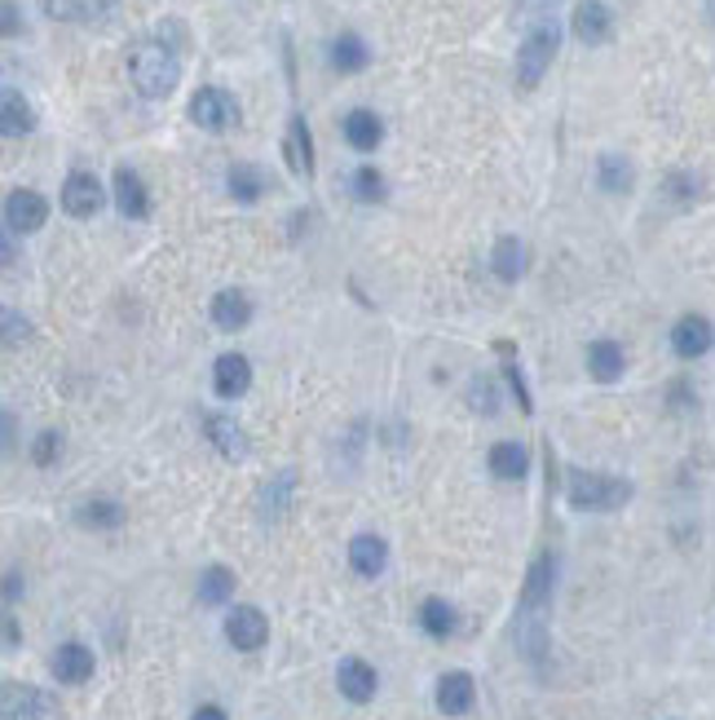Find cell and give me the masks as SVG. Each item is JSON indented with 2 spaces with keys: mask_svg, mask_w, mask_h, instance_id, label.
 Returning a JSON list of instances; mask_svg holds the SVG:
<instances>
[{
  "mask_svg": "<svg viewBox=\"0 0 715 720\" xmlns=\"http://www.w3.org/2000/svg\"><path fill=\"white\" fill-rule=\"evenodd\" d=\"M129 76L142 98H168L182 85V58L164 36H146L129 50Z\"/></svg>",
  "mask_w": 715,
  "mask_h": 720,
  "instance_id": "1",
  "label": "cell"
},
{
  "mask_svg": "<svg viewBox=\"0 0 715 720\" xmlns=\"http://www.w3.org/2000/svg\"><path fill=\"white\" fill-rule=\"evenodd\" d=\"M565 495H570V509L579 513H614L631 500V482L609 478V473H574Z\"/></svg>",
  "mask_w": 715,
  "mask_h": 720,
  "instance_id": "2",
  "label": "cell"
},
{
  "mask_svg": "<svg viewBox=\"0 0 715 720\" xmlns=\"http://www.w3.org/2000/svg\"><path fill=\"white\" fill-rule=\"evenodd\" d=\"M557 41H561L557 19H548V23H539V28L526 32V41H521V50H517V85H521L526 94L539 89V80L548 76V67H552V58H557Z\"/></svg>",
  "mask_w": 715,
  "mask_h": 720,
  "instance_id": "3",
  "label": "cell"
},
{
  "mask_svg": "<svg viewBox=\"0 0 715 720\" xmlns=\"http://www.w3.org/2000/svg\"><path fill=\"white\" fill-rule=\"evenodd\" d=\"M190 120H195L199 129H208V133H226V129L239 124V102H234L226 89L208 85V89H199V94L190 98Z\"/></svg>",
  "mask_w": 715,
  "mask_h": 720,
  "instance_id": "4",
  "label": "cell"
},
{
  "mask_svg": "<svg viewBox=\"0 0 715 720\" xmlns=\"http://www.w3.org/2000/svg\"><path fill=\"white\" fill-rule=\"evenodd\" d=\"M41 10L58 23H85V28H102L120 14V0H41Z\"/></svg>",
  "mask_w": 715,
  "mask_h": 720,
  "instance_id": "5",
  "label": "cell"
},
{
  "mask_svg": "<svg viewBox=\"0 0 715 720\" xmlns=\"http://www.w3.org/2000/svg\"><path fill=\"white\" fill-rule=\"evenodd\" d=\"M50 221V199L45 195H36V190H10V199H6V226L14 230V234H36L41 226Z\"/></svg>",
  "mask_w": 715,
  "mask_h": 720,
  "instance_id": "6",
  "label": "cell"
},
{
  "mask_svg": "<svg viewBox=\"0 0 715 720\" xmlns=\"http://www.w3.org/2000/svg\"><path fill=\"white\" fill-rule=\"evenodd\" d=\"M58 702L36 685H6V720H54Z\"/></svg>",
  "mask_w": 715,
  "mask_h": 720,
  "instance_id": "7",
  "label": "cell"
},
{
  "mask_svg": "<svg viewBox=\"0 0 715 720\" xmlns=\"http://www.w3.org/2000/svg\"><path fill=\"white\" fill-rule=\"evenodd\" d=\"M102 204H107V190H102V182H98L94 173L76 168V173L63 182V208H67L72 217H94Z\"/></svg>",
  "mask_w": 715,
  "mask_h": 720,
  "instance_id": "8",
  "label": "cell"
},
{
  "mask_svg": "<svg viewBox=\"0 0 715 720\" xmlns=\"http://www.w3.org/2000/svg\"><path fill=\"white\" fill-rule=\"evenodd\" d=\"M226 636H230L234 650H261L265 636H270V623H265V614L256 606H234L230 619H226Z\"/></svg>",
  "mask_w": 715,
  "mask_h": 720,
  "instance_id": "9",
  "label": "cell"
},
{
  "mask_svg": "<svg viewBox=\"0 0 715 720\" xmlns=\"http://www.w3.org/2000/svg\"><path fill=\"white\" fill-rule=\"evenodd\" d=\"M248 385H252V363L243 353H221L217 363H212V390L221 394V399H243L248 394Z\"/></svg>",
  "mask_w": 715,
  "mask_h": 720,
  "instance_id": "10",
  "label": "cell"
},
{
  "mask_svg": "<svg viewBox=\"0 0 715 720\" xmlns=\"http://www.w3.org/2000/svg\"><path fill=\"white\" fill-rule=\"evenodd\" d=\"M336 685L349 702H372L376 698V667L367 658H344L336 667Z\"/></svg>",
  "mask_w": 715,
  "mask_h": 720,
  "instance_id": "11",
  "label": "cell"
},
{
  "mask_svg": "<svg viewBox=\"0 0 715 720\" xmlns=\"http://www.w3.org/2000/svg\"><path fill=\"white\" fill-rule=\"evenodd\" d=\"M711 340H715V331H711V323H706L702 314H684V318H675V327H671V349H675L680 358H702V353L711 349Z\"/></svg>",
  "mask_w": 715,
  "mask_h": 720,
  "instance_id": "12",
  "label": "cell"
},
{
  "mask_svg": "<svg viewBox=\"0 0 715 720\" xmlns=\"http://www.w3.org/2000/svg\"><path fill=\"white\" fill-rule=\"evenodd\" d=\"M574 36L583 41V45H605L609 36H614V14L601 6V0H583V6L574 10Z\"/></svg>",
  "mask_w": 715,
  "mask_h": 720,
  "instance_id": "13",
  "label": "cell"
},
{
  "mask_svg": "<svg viewBox=\"0 0 715 720\" xmlns=\"http://www.w3.org/2000/svg\"><path fill=\"white\" fill-rule=\"evenodd\" d=\"M283 155H287V168L296 177L314 173V138H309V124H305L300 111H292V124H287V138H283Z\"/></svg>",
  "mask_w": 715,
  "mask_h": 720,
  "instance_id": "14",
  "label": "cell"
},
{
  "mask_svg": "<svg viewBox=\"0 0 715 720\" xmlns=\"http://www.w3.org/2000/svg\"><path fill=\"white\" fill-rule=\"evenodd\" d=\"M552 579H557V561H552V553H543V557L530 566V575H526V592H521V610H526V614H543V610H548V601H552Z\"/></svg>",
  "mask_w": 715,
  "mask_h": 720,
  "instance_id": "15",
  "label": "cell"
},
{
  "mask_svg": "<svg viewBox=\"0 0 715 720\" xmlns=\"http://www.w3.org/2000/svg\"><path fill=\"white\" fill-rule=\"evenodd\" d=\"M54 676L63 680V685H85L89 676H94V650L89 645H80V641H67V645H58L54 650Z\"/></svg>",
  "mask_w": 715,
  "mask_h": 720,
  "instance_id": "16",
  "label": "cell"
},
{
  "mask_svg": "<svg viewBox=\"0 0 715 720\" xmlns=\"http://www.w3.org/2000/svg\"><path fill=\"white\" fill-rule=\"evenodd\" d=\"M116 208L124 212V217H133V221H142L146 212H151V195H146V182L129 168V164H120L116 168Z\"/></svg>",
  "mask_w": 715,
  "mask_h": 720,
  "instance_id": "17",
  "label": "cell"
},
{
  "mask_svg": "<svg viewBox=\"0 0 715 720\" xmlns=\"http://www.w3.org/2000/svg\"><path fill=\"white\" fill-rule=\"evenodd\" d=\"M204 434H208V443L226 456V460H248V434H243V425H234V416H208L204 421Z\"/></svg>",
  "mask_w": 715,
  "mask_h": 720,
  "instance_id": "18",
  "label": "cell"
},
{
  "mask_svg": "<svg viewBox=\"0 0 715 720\" xmlns=\"http://www.w3.org/2000/svg\"><path fill=\"white\" fill-rule=\"evenodd\" d=\"M349 566L363 575V579H376L385 566H389V544L381 535H353L349 544Z\"/></svg>",
  "mask_w": 715,
  "mask_h": 720,
  "instance_id": "19",
  "label": "cell"
},
{
  "mask_svg": "<svg viewBox=\"0 0 715 720\" xmlns=\"http://www.w3.org/2000/svg\"><path fill=\"white\" fill-rule=\"evenodd\" d=\"M340 129H344V142H349L353 151H376V146H381V138H385L381 116H376V111H363V107L349 111Z\"/></svg>",
  "mask_w": 715,
  "mask_h": 720,
  "instance_id": "20",
  "label": "cell"
},
{
  "mask_svg": "<svg viewBox=\"0 0 715 720\" xmlns=\"http://www.w3.org/2000/svg\"><path fill=\"white\" fill-rule=\"evenodd\" d=\"M473 698H477V685H473L469 672H447V676L438 680V707H442L447 716H464V711L473 707Z\"/></svg>",
  "mask_w": 715,
  "mask_h": 720,
  "instance_id": "21",
  "label": "cell"
},
{
  "mask_svg": "<svg viewBox=\"0 0 715 720\" xmlns=\"http://www.w3.org/2000/svg\"><path fill=\"white\" fill-rule=\"evenodd\" d=\"M0 129H6V138H23V133L36 129V111L19 89L0 94Z\"/></svg>",
  "mask_w": 715,
  "mask_h": 720,
  "instance_id": "22",
  "label": "cell"
},
{
  "mask_svg": "<svg viewBox=\"0 0 715 720\" xmlns=\"http://www.w3.org/2000/svg\"><path fill=\"white\" fill-rule=\"evenodd\" d=\"M292 491H296V473H292V469H283L278 478H270V482L261 487V495H256L261 517H270V522L287 517V509H292Z\"/></svg>",
  "mask_w": 715,
  "mask_h": 720,
  "instance_id": "23",
  "label": "cell"
},
{
  "mask_svg": "<svg viewBox=\"0 0 715 720\" xmlns=\"http://www.w3.org/2000/svg\"><path fill=\"white\" fill-rule=\"evenodd\" d=\"M486 465H491L495 478H504V482H521L526 469H530V447H521V443H495Z\"/></svg>",
  "mask_w": 715,
  "mask_h": 720,
  "instance_id": "24",
  "label": "cell"
},
{
  "mask_svg": "<svg viewBox=\"0 0 715 720\" xmlns=\"http://www.w3.org/2000/svg\"><path fill=\"white\" fill-rule=\"evenodd\" d=\"M212 323H217L221 331L248 327V323H252V301H248L243 292H217V296H212Z\"/></svg>",
  "mask_w": 715,
  "mask_h": 720,
  "instance_id": "25",
  "label": "cell"
},
{
  "mask_svg": "<svg viewBox=\"0 0 715 720\" xmlns=\"http://www.w3.org/2000/svg\"><path fill=\"white\" fill-rule=\"evenodd\" d=\"M623 345L618 340H592L587 345V372L596 377V381H618L623 377Z\"/></svg>",
  "mask_w": 715,
  "mask_h": 720,
  "instance_id": "26",
  "label": "cell"
},
{
  "mask_svg": "<svg viewBox=\"0 0 715 720\" xmlns=\"http://www.w3.org/2000/svg\"><path fill=\"white\" fill-rule=\"evenodd\" d=\"M491 270H495L504 283H517V279L526 274V243H521L517 234H504V239L495 243V252H491Z\"/></svg>",
  "mask_w": 715,
  "mask_h": 720,
  "instance_id": "27",
  "label": "cell"
},
{
  "mask_svg": "<svg viewBox=\"0 0 715 720\" xmlns=\"http://www.w3.org/2000/svg\"><path fill=\"white\" fill-rule=\"evenodd\" d=\"M372 63V54H367V45H363V36H353V32H340L336 41H331V67L336 72H363Z\"/></svg>",
  "mask_w": 715,
  "mask_h": 720,
  "instance_id": "28",
  "label": "cell"
},
{
  "mask_svg": "<svg viewBox=\"0 0 715 720\" xmlns=\"http://www.w3.org/2000/svg\"><path fill=\"white\" fill-rule=\"evenodd\" d=\"M631 182H636L631 160H623V155H601V160H596V186H601V190L623 195V190H631Z\"/></svg>",
  "mask_w": 715,
  "mask_h": 720,
  "instance_id": "29",
  "label": "cell"
},
{
  "mask_svg": "<svg viewBox=\"0 0 715 720\" xmlns=\"http://www.w3.org/2000/svg\"><path fill=\"white\" fill-rule=\"evenodd\" d=\"M226 186H230V195H234L239 204H256V199L265 195V173H261L256 164H234L230 177H226Z\"/></svg>",
  "mask_w": 715,
  "mask_h": 720,
  "instance_id": "30",
  "label": "cell"
},
{
  "mask_svg": "<svg viewBox=\"0 0 715 720\" xmlns=\"http://www.w3.org/2000/svg\"><path fill=\"white\" fill-rule=\"evenodd\" d=\"M420 623H425V632H429V636L447 641V636L455 632L460 614H455V606H451V601H442V597H429V601L420 606Z\"/></svg>",
  "mask_w": 715,
  "mask_h": 720,
  "instance_id": "31",
  "label": "cell"
},
{
  "mask_svg": "<svg viewBox=\"0 0 715 720\" xmlns=\"http://www.w3.org/2000/svg\"><path fill=\"white\" fill-rule=\"evenodd\" d=\"M234 597V575L226 570V566H208L204 575H199V601L204 606H221V601H230Z\"/></svg>",
  "mask_w": 715,
  "mask_h": 720,
  "instance_id": "32",
  "label": "cell"
},
{
  "mask_svg": "<svg viewBox=\"0 0 715 720\" xmlns=\"http://www.w3.org/2000/svg\"><path fill=\"white\" fill-rule=\"evenodd\" d=\"M349 190H353V199H363V204H381V199H385V177H381V168H372V164L353 168Z\"/></svg>",
  "mask_w": 715,
  "mask_h": 720,
  "instance_id": "33",
  "label": "cell"
},
{
  "mask_svg": "<svg viewBox=\"0 0 715 720\" xmlns=\"http://www.w3.org/2000/svg\"><path fill=\"white\" fill-rule=\"evenodd\" d=\"M80 522L98 526V531H116L124 522V509L116 500H89V504H80Z\"/></svg>",
  "mask_w": 715,
  "mask_h": 720,
  "instance_id": "34",
  "label": "cell"
},
{
  "mask_svg": "<svg viewBox=\"0 0 715 720\" xmlns=\"http://www.w3.org/2000/svg\"><path fill=\"white\" fill-rule=\"evenodd\" d=\"M469 407L482 412V416H495V412H499V385H495L491 377H473V385H469Z\"/></svg>",
  "mask_w": 715,
  "mask_h": 720,
  "instance_id": "35",
  "label": "cell"
},
{
  "mask_svg": "<svg viewBox=\"0 0 715 720\" xmlns=\"http://www.w3.org/2000/svg\"><path fill=\"white\" fill-rule=\"evenodd\" d=\"M58 451H63V438H58L54 429H45V434L36 438V451H32V460H36V465H54V460H58Z\"/></svg>",
  "mask_w": 715,
  "mask_h": 720,
  "instance_id": "36",
  "label": "cell"
},
{
  "mask_svg": "<svg viewBox=\"0 0 715 720\" xmlns=\"http://www.w3.org/2000/svg\"><path fill=\"white\" fill-rule=\"evenodd\" d=\"M28 336H32L28 318H19V309H10V305H6V345H23Z\"/></svg>",
  "mask_w": 715,
  "mask_h": 720,
  "instance_id": "37",
  "label": "cell"
},
{
  "mask_svg": "<svg viewBox=\"0 0 715 720\" xmlns=\"http://www.w3.org/2000/svg\"><path fill=\"white\" fill-rule=\"evenodd\" d=\"M6 36H19V6L6 0Z\"/></svg>",
  "mask_w": 715,
  "mask_h": 720,
  "instance_id": "38",
  "label": "cell"
},
{
  "mask_svg": "<svg viewBox=\"0 0 715 720\" xmlns=\"http://www.w3.org/2000/svg\"><path fill=\"white\" fill-rule=\"evenodd\" d=\"M190 720H226V711H221V707H212V702H204V707H199Z\"/></svg>",
  "mask_w": 715,
  "mask_h": 720,
  "instance_id": "39",
  "label": "cell"
}]
</instances>
